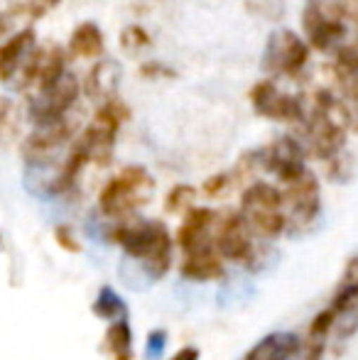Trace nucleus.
I'll list each match as a JSON object with an SVG mask.
<instances>
[{
  "mask_svg": "<svg viewBox=\"0 0 358 360\" xmlns=\"http://www.w3.org/2000/svg\"><path fill=\"white\" fill-rule=\"evenodd\" d=\"M140 74L145 76V79H170V76H174L172 69H167L162 62H148L140 67Z\"/></svg>",
  "mask_w": 358,
  "mask_h": 360,
  "instance_id": "32",
  "label": "nucleus"
},
{
  "mask_svg": "<svg viewBox=\"0 0 358 360\" xmlns=\"http://www.w3.org/2000/svg\"><path fill=\"white\" fill-rule=\"evenodd\" d=\"M231 184H234V174H216V176H211V179H206L204 181V194L206 196H224L226 191L231 189Z\"/></svg>",
  "mask_w": 358,
  "mask_h": 360,
  "instance_id": "29",
  "label": "nucleus"
},
{
  "mask_svg": "<svg viewBox=\"0 0 358 360\" xmlns=\"http://www.w3.org/2000/svg\"><path fill=\"white\" fill-rule=\"evenodd\" d=\"M307 59H309V47L292 30H277L275 34H270L263 59L268 72L297 76L307 67Z\"/></svg>",
  "mask_w": 358,
  "mask_h": 360,
  "instance_id": "8",
  "label": "nucleus"
},
{
  "mask_svg": "<svg viewBox=\"0 0 358 360\" xmlns=\"http://www.w3.org/2000/svg\"><path fill=\"white\" fill-rule=\"evenodd\" d=\"M69 138H72V125L64 118L49 125H37V130L27 135V140L23 143V157L30 165H47Z\"/></svg>",
  "mask_w": 358,
  "mask_h": 360,
  "instance_id": "12",
  "label": "nucleus"
},
{
  "mask_svg": "<svg viewBox=\"0 0 358 360\" xmlns=\"http://www.w3.org/2000/svg\"><path fill=\"white\" fill-rule=\"evenodd\" d=\"M170 360H199V348H194V346H186V348H181V351L174 353Z\"/></svg>",
  "mask_w": 358,
  "mask_h": 360,
  "instance_id": "34",
  "label": "nucleus"
},
{
  "mask_svg": "<svg viewBox=\"0 0 358 360\" xmlns=\"http://www.w3.org/2000/svg\"><path fill=\"white\" fill-rule=\"evenodd\" d=\"M287 189L282 191V199H285V206L290 209V216L287 221H292L297 228H305L319 216L321 209V196H319V181L312 174L309 169L302 176H297L295 181L285 184Z\"/></svg>",
  "mask_w": 358,
  "mask_h": 360,
  "instance_id": "10",
  "label": "nucleus"
},
{
  "mask_svg": "<svg viewBox=\"0 0 358 360\" xmlns=\"http://www.w3.org/2000/svg\"><path fill=\"white\" fill-rule=\"evenodd\" d=\"M106 353L110 360H133V331H130L128 319H118V321H110L108 331L103 338Z\"/></svg>",
  "mask_w": 358,
  "mask_h": 360,
  "instance_id": "20",
  "label": "nucleus"
},
{
  "mask_svg": "<svg viewBox=\"0 0 358 360\" xmlns=\"http://www.w3.org/2000/svg\"><path fill=\"white\" fill-rule=\"evenodd\" d=\"M221 252L216 248L214 240L201 243L199 248L186 252L184 262H181V275L186 280H196V282H211L219 280L224 275V260H221Z\"/></svg>",
  "mask_w": 358,
  "mask_h": 360,
  "instance_id": "13",
  "label": "nucleus"
},
{
  "mask_svg": "<svg viewBox=\"0 0 358 360\" xmlns=\"http://www.w3.org/2000/svg\"><path fill=\"white\" fill-rule=\"evenodd\" d=\"M0 243H3V238H0Z\"/></svg>",
  "mask_w": 358,
  "mask_h": 360,
  "instance_id": "37",
  "label": "nucleus"
},
{
  "mask_svg": "<svg viewBox=\"0 0 358 360\" xmlns=\"http://www.w3.org/2000/svg\"><path fill=\"white\" fill-rule=\"evenodd\" d=\"M153 189L155 181L145 167H125L103 186L98 196V209L110 218H128L133 211L148 204Z\"/></svg>",
  "mask_w": 358,
  "mask_h": 360,
  "instance_id": "3",
  "label": "nucleus"
},
{
  "mask_svg": "<svg viewBox=\"0 0 358 360\" xmlns=\"http://www.w3.org/2000/svg\"><path fill=\"white\" fill-rule=\"evenodd\" d=\"M250 103H253L255 113L270 120H280V123H297L305 118V108L302 101L290 94H282L275 86V81L265 79L250 89Z\"/></svg>",
  "mask_w": 358,
  "mask_h": 360,
  "instance_id": "9",
  "label": "nucleus"
},
{
  "mask_svg": "<svg viewBox=\"0 0 358 360\" xmlns=\"http://www.w3.org/2000/svg\"><path fill=\"white\" fill-rule=\"evenodd\" d=\"M39 3H42L44 8H52V5H59V0H39Z\"/></svg>",
  "mask_w": 358,
  "mask_h": 360,
  "instance_id": "36",
  "label": "nucleus"
},
{
  "mask_svg": "<svg viewBox=\"0 0 358 360\" xmlns=\"http://www.w3.org/2000/svg\"><path fill=\"white\" fill-rule=\"evenodd\" d=\"M94 314L98 319H103V321H118V319L128 316V309H125L123 299H120L113 289L103 287L94 302Z\"/></svg>",
  "mask_w": 358,
  "mask_h": 360,
  "instance_id": "22",
  "label": "nucleus"
},
{
  "mask_svg": "<svg viewBox=\"0 0 358 360\" xmlns=\"http://www.w3.org/2000/svg\"><path fill=\"white\" fill-rule=\"evenodd\" d=\"M194 196H196L194 186L177 184L167 194V199H165V209H167L170 214H181V211H189L191 206H194Z\"/></svg>",
  "mask_w": 358,
  "mask_h": 360,
  "instance_id": "26",
  "label": "nucleus"
},
{
  "mask_svg": "<svg viewBox=\"0 0 358 360\" xmlns=\"http://www.w3.org/2000/svg\"><path fill=\"white\" fill-rule=\"evenodd\" d=\"M150 34L145 27H140V25H128V27L123 30V34H120V44H123L125 52H140V49L150 47Z\"/></svg>",
  "mask_w": 358,
  "mask_h": 360,
  "instance_id": "27",
  "label": "nucleus"
},
{
  "mask_svg": "<svg viewBox=\"0 0 358 360\" xmlns=\"http://www.w3.org/2000/svg\"><path fill=\"white\" fill-rule=\"evenodd\" d=\"M263 165L270 169L282 184H290L297 176L307 172L305 167V150L295 138H277L270 147L263 150Z\"/></svg>",
  "mask_w": 358,
  "mask_h": 360,
  "instance_id": "11",
  "label": "nucleus"
},
{
  "mask_svg": "<svg viewBox=\"0 0 358 360\" xmlns=\"http://www.w3.org/2000/svg\"><path fill=\"white\" fill-rule=\"evenodd\" d=\"M162 343H165V333L162 331H155L150 333V346H148V358L158 356L160 351H162Z\"/></svg>",
  "mask_w": 358,
  "mask_h": 360,
  "instance_id": "33",
  "label": "nucleus"
},
{
  "mask_svg": "<svg viewBox=\"0 0 358 360\" xmlns=\"http://www.w3.org/2000/svg\"><path fill=\"white\" fill-rule=\"evenodd\" d=\"M282 191L268 181H253L241 196V214L248 218L253 233L263 238H277L287 228Z\"/></svg>",
  "mask_w": 358,
  "mask_h": 360,
  "instance_id": "4",
  "label": "nucleus"
},
{
  "mask_svg": "<svg viewBox=\"0 0 358 360\" xmlns=\"http://www.w3.org/2000/svg\"><path fill=\"white\" fill-rule=\"evenodd\" d=\"M5 30H8V18H5V15H0V37L5 34Z\"/></svg>",
  "mask_w": 358,
  "mask_h": 360,
  "instance_id": "35",
  "label": "nucleus"
},
{
  "mask_svg": "<svg viewBox=\"0 0 358 360\" xmlns=\"http://www.w3.org/2000/svg\"><path fill=\"white\" fill-rule=\"evenodd\" d=\"M331 3H334V8L341 13V18L349 20L358 32V0H331Z\"/></svg>",
  "mask_w": 358,
  "mask_h": 360,
  "instance_id": "31",
  "label": "nucleus"
},
{
  "mask_svg": "<svg viewBox=\"0 0 358 360\" xmlns=\"http://www.w3.org/2000/svg\"><path fill=\"white\" fill-rule=\"evenodd\" d=\"M309 150L319 160H334L346 140V110L331 91L321 89L314 94V105L307 118Z\"/></svg>",
  "mask_w": 358,
  "mask_h": 360,
  "instance_id": "2",
  "label": "nucleus"
},
{
  "mask_svg": "<svg viewBox=\"0 0 358 360\" xmlns=\"http://www.w3.org/2000/svg\"><path fill=\"white\" fill-rule=\"evenodd\" d=\"M32 47H34V30L32 27L20 30L15 37H10L8 42L0 44V84L10 81L20 72L25 57H27Z\"/></svg>",
  "mask_w": 358,
  "mask_h": 360,
  "instance_id": "15",
  "label": "nucleus"
},
{
  "mask_svg": "<svg viewBox=\"0 0 358 360\" xmlns=\"http://www.w3.org/2000/svg\"><path fill=\"white\" fill-rule=\"evenodd\" d=\"M120 79V67L115 62H98L89 72L87 81H84V91L89 98H110L115 94V86Z\"/></svg>",
  "mask_w": 358,
  "mask_h": 360,
  "instance_id": "18",
  "label": "nucleus"
},
{
  "mask_svg": "<svg viewBox=\"0 0 358 360\" xmlns=\"http://www.w3.org/2000/svg\"><path fill=\"white\" fill-rule=\"evenodd\" d=\"M216 223V214L211 209H189L186 218L181 221L179 231H177V245L184 252L199 248L201 243L211 240V228Z\"/></svg>",
  "mask_w": 358,
  "mask_h": 360,
  "instance_id": "14",
  "label": "nucleus"
},
{
  "mask_svg": "<svg viewBox=\"0 0 358 360\" xmlns=\"http://www.w3.org/2000/svg\"><path fill=\"white\" fill-rule=\"evenodd\" d=\"M302 25H305L307 42L319 52L336 49L346 37L344 18L334 8V3H331V8L321 3H309L305 8V15H302Z\"/></svg>",
  "mask_w": 358,
  "mask_h": 360,
  "instance_id": "5",
  "label": "nucleus"
},
{
  "mask_svg": "<svg viewBox=\"0 0 358 360\" xmlns=\"http://www.w3.org/2000/svg\"><path fill=\"white\" fill-rule=\"evenodd\" d=\"M54 240H57V245L64 248L67 252H79V250H82L77 236H74V231L69 226H57V228H54Z\"/></svg>",
  "mask_w": 358,
  "mask_h": 360,
  "instance_id": "30",
  "label": "nucleus"
},
{
  "mask_svg": "<svg viewBox=\"0 0 358 360\" xmlns=\"http://www.w3.org/2000/svg\"><path fill=\"white\" fill-rule=\"evenodd\" d=\"M96 120H103V123L120 128V125H123L125 120H130V108H128V103H125V101H120L118 96H110V98H103V103H101V105H98V110H96Z\"/></svg>",
  "mask_w": 358,
  "mask_h": 360,
  "instance_id": "24",
  "label": "nucleus"
},
{
  "mask_svg": "<svg viewBox=\"0 0 358 360\" xmlns=\"http://www.w3.org/2000/svg\"><path fill=\"white\" fill-rule=\"evenodd\" d=\"M64 74H67V59H64V52L59 47H47L44 49L42 72H39V79H37V89L39 91L49 89V86L57 84Z\"/></svg>",
  "mask_w": 358,
  "mask_h": 360,
  "instance_id": "21",
  "label": "nucleus"
},
{
  "mask_svg": "<svg viewBox=\"0 0 358 360\" xmlns=\"http://www.w3.org/2000/svg\"><path fill=\"white\" fill-rule=\"evenodd\" d=\"M302 351V341L295 333H270L243 360H292Z\"/></svg>",
  "mask_w": 358,
  "mask_h": 360,
  "instance_id": "17",
  "label": "nucleus"
},
{
  "mask_svg": "<svg viewBox=\"0 0 358 360\" xmlns=\"http://www.w3.org/2000/svg\"><path fill=\"white\" fill-rule=\"evenodd\" d=\"M77 96H79V81L77 76L67 72L54 86L39 91L37 98L30 103V118H32L34 125L57 123V120H62L67 115V110L74 105Z\"/></svg>",
  "mask_w": 358,
  "mask_h": 360,
  "instance_id": "7",
  "label": "nucleus"
},
{
  "mask_svg": "<svg viewBox=\"0 0 358 360\" xmlns=\"http://www.w3.org/2000/svg\"><path fill=\"white\" fill-rule=\"evenodd\" d=\"M115 135H118V128L108 123H101V120L94 118V123L84 130L82 140L89 150L91 162L101 167H108L110 160H113V147H115Z\"/></svg>",
  "mask_w": 358,
  "mask_h": 360,
  "instance_id": "16",
  "label": "nucleus"
},
{
  "mask_svg": "<svg viewBox=\"0 0 358 360\" xmlns=\"http://www.w3.org/2000/svg\"><path fill=\"white\" fill-rule=\"evenodd\" d=\"M20 130V113L10 98H0V143L15 140Z\"/></svg>",
  "mask_w": 358,
  "mask_h": 360,
  "instance_id": "25",
  "label": "nucleus"
},
{
  "mask_svg": "<svg viewBox=\"0 0 358 360\" xmlns=\"http://www.w3.org/2000/svg\"><path fill=\"white\" fill-rule=\"evenodd\" d=\"M331 74H334V84H336V89H339L341 98H344L349 105H358V69L334 64V67H331Z\"/></svg>",
  "mask_w": 358,
  "mask_h": 360,
  "instance_id": "23",
  "label": "nucleus"
},
{
  "mask_svg": "<svg viewBox=\"0 0 358 360\" xmlns=\"http://www.w3.org/2000/svg\"><path fill=\"white\" fill-rule=\"evenodd\" d=\"M219 252L231 262L238 265H255V243H253V228L243 214H229L221 221L219 231L214 238Z\"/></svg>",
  "mask_w": 358,
  "mask_h": 360,
  "instance_id": "6",
  "label": "nucleus"
},
{
  "mask_svg": "<svg viewBox=\"0 0 358 360\" xmlns=\"http://www.w3.org/2000/svg\"><path fill=\"white\" fill-rule=\"evenodd\" d=\"M69 49L74 57L96 59L103 54V32L96 22H82L69 37Z\"/></svg>",
  "mask_w": 358,
  "mask_h": 360,
  "instance_id": "19",
  "label": "nucleus"
},
{
  "mask_svg": "<svg viewBox=\"0 0 358 360\" xmlns=\"http://www.w3.org/2000/svg\"><path fill=\"white\" fill-rule=\"evenodd\" d=\"M336 319H339V311H336L334 307L319 311L309 326V338H326V333L331 331V326L336 323Z\"/></svg>",
  "mask_w": 358,
  "mask_h": 360,
  "instance_id": "28",
  "label": "nucleus"
},
{
  "mask_svg": "<svg viewBox=\"0 0 358 360\" xmlns=\"http://www.w3.org/2000/svg\"><path fill=\"white\" fill-rule=\"evenodd\" d=\"M110 243L120 245L125 255L135 257V260H145L148 275L160 280L170 272L172 267V252L174 240L165 223L160 221H140L135 226H115L108 233Z\"/></svg>",
  "mask_w": 358,
  "mask_h": 360,
  "instance_id": "1",
  "label": "nucleus"
}]
</instances>
